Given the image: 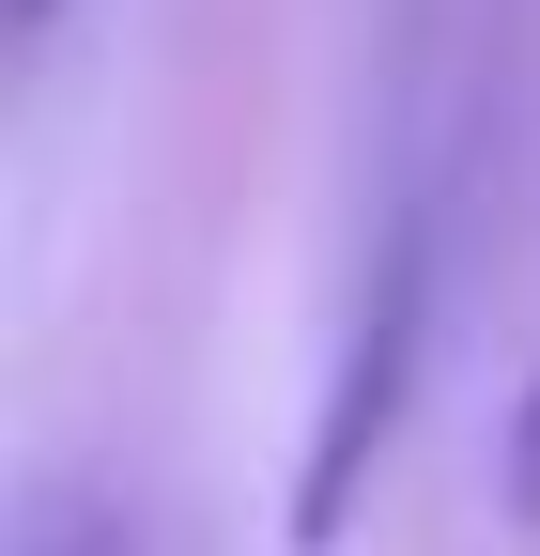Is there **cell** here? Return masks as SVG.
Listing matches in <instances>:
<instances>
[{
    "mask_svg": "<svg viewBox=\"0 0 540 556\" xmlns=\"http://www.w3.org/2000/svg\"><path fill=\"white\" fill-rule=\"evenodd\" d=\"M16 556H140V526H124L108 495H78V479H62V495L16 510Z\"/></svg>",
    "mask_w": 540,
    "mask_h": 556,
    "instance_id": "1",
    "label": "cell"
},
{
    "mask_svg": "<svg viewBox=\"0 0 540 556\" xmlns=\"http://www.w3.org/2000/svg\"><path fill=\"white\" fill-rule=\"evenodd\" d=\"M62 16H78V0H16V31H62Z\"/></svg>",
    "mask_w": 540,
    "mask_h": 556,
    "instance_id": "3",
    "label": "cell"
},
{
    "mask_svg": "<svg viewBox=\"0 0 540 556\" xmlns=\"http://www.w3.org/2000/svg\"><path fill=\"white\" fill-rule=\"evenodd\" d=\"M494 495H510V526H540V356H525V402H510V448H494Z\"/></svg>",
    "mask_w": 540,
    "mask_h": 556,
    "instance_id": "2",
    "label": "cell"
}]
</instances>
